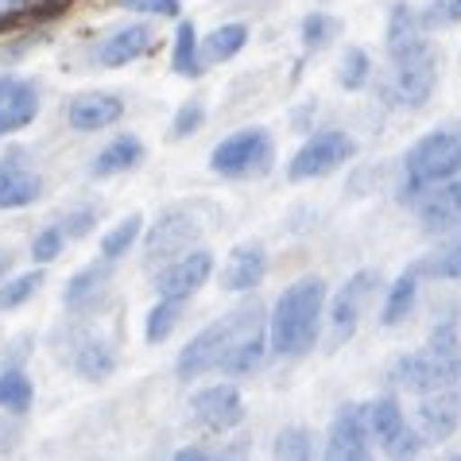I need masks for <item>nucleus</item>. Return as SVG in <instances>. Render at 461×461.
<instances>
[{"label": "nucleus", "instance_id": "6ab92c4d", "mask_svg": "<svg viewBox=\"0 0 461 461\" xmlns=\"http://www.w3.org/2000/svg\"><path fill=\"white\" fill-rule=\"evenodd\" d=\"M124 117V101L117 94H82L70 101L67 121L74 132H101Z\"/></svg>", "mask_w": 461, "mask_h": 461}, {"label": "nucleus", "instance_id": "6e6552de", "mask_svg": "<svg viewBox=\"0 0 461 461\" xmlns=\"http://www.w3.org/2000/svg\"><path fill=\"white\" fill-rule=\"evenodd\" d=\"M376 287H380V272H373V267H361V272H353L345 279V287L334 294V303H330V349H341V345L357 334L361 311L376 294Z\"/></svg>", "mask_w": 461, "mask_h": 461}, {"label": "nucleus", "instance_id": "c03bdc74", "mask_svg": "<svg viewBox=\"0 0 461 461\" xmlns=\"http://www.w3.org/2000/svg\"><path fill=\"white\" fill-rule=\"evenodd\" d=\"M12 264H16L12 249H0V279H8V276H12Z\"/></svg>", "mask_w": 461, "mask_h": 461}, {"label": "nucleus", "instance_id": "393cba45", "mask_svg": "<svg viewBox=\"0 0 461 461\" xmlns=\"http://www.w3.org/2000/svg\"><path fill=\"white\" fill-rule=\"evenodd\" d=\"M419 272H415V264L407 267V272H400V279L388 287V299H384V306H380V326H388V330H395L403 322L407 314L415 311V294H419Z\"/></svg>", "mask_w": 461, "mask_h": 461}, {"label": "nucleus", "instance_id": "c756f323", "mask_svg": "<svg viewBox=\"0 0 461 461\" xmlns=\"http://www.w3.org/2000/svg\"><path fill=\"white\" fill-rule=\"evenodd\" d=\"M264 353H267V330H260V334H252V338L240 341L237 349L225 357L221 373L225 376H249V373H256V368L264 365Z\"/></svg>", "mask_w": 461, "mask_h": 461}, {"label": "nucleus", "instance_id": "cd10ccee", "mask_svg": "<svg viewBox=\"0 0 461 461\" xmlns=\"http://www.w3.org/2000/svg\"><path fill=\"white\" fill-rule=\"evenodd\" d=\"M35 400V388L23 368H0V411L8 415H28Z\"/></svg>", "mask_w": 461, "mask_h": 461}, {"label": "nucleus", "instance_id": "4be33fe9", "mask_svg": "<svg viewBox=\"0 0 461 461\" xmlns=\"http://www.w3.org/2000/svg\"><path fill=\"white\" fill-rule=\"evenodd\" d=\"M70 368L89 384L109 380L113 373H117V349H113L105 338H82L78 349H74V357H70Z\"/></svg>", "mask_w": 461, "mask_h": 461}, {"label": "nucleus", "instance_id": "f3484780", "mask_svg": "<svg viewBox=\"0 0 461 461\" xmlns=\"http://www.w3.org/2000/svg\"><path fill=\"white\" fill-rule=\"evenodd\" d=\"M461 422V395L454 388L427 392L419 403V434L427 442H446Z\"/></svg>", "mask_w": 461, "mask_h": 461}, {"label": "nucleus", "instance_id": "423d86ee", "mask_svg": "<svg viewBox=\"0 0 461 461\" xmlns=\"http://www.w3.org/2000/svg\"><path fill=\"white\" fill-rule=\"evenodd\" d=\"M353 156H357V140L349 132H341V128H326V132H314L291 156L287 178H291V183H311V178L334 175L341 163H349Z\"/></svg>", "mask_w": 461, "mask_h": 461}, {"label": "nucleus", "instance_id": "473e14b6", "mask_svg": "<svg viewBox=\"0 0 461 461\" xmlns=\"http://www.w3.org/2000/svg\"><path fill=\"white\" fill-rule=\"evenodd\" d=\"M368 78H373V59H368V50L361 47H345L341 55V70H338V86L357 94V89H365Z\"/></svg>", "mask_w": 461, "mask_h": 461}, {"label": "nucleus", "instance_id": "a19ab883", "mask_svg": "<svg viewBox=\"0 0 461 461\" xmlns=\"http://www.w3.org/2000/svg\"><path fill=\"white\" fill-rule=\"evenodd\" d=\"M94 225H97V210L94 206H82V210H70L67 217H62V237L67 240H78V237H89L94 233Z\"/></svg>", "mask_w": 461, "mask_h": 461}, {"label": "nucleus", "instance_id": "412c9836", "mask_svg": "<svg viewBox=\"0 0 461 461\" xmlns=\"http://www.w3.org/2000/svg\"><path fill=\"white\" fill-rule=\"evenodd\" d=\"M384 47H388L392 62H403L407 55H415V50L427 47V40H422L419 12L411 5H403V0H395V5L388 8V32H384Z\"/></svg>", "mask_w": 461, "mask_h": 461}, {"label": "nucleus", "instance_id": "dca6fc26", "mask_svg": "<svg viewBox=\"0 0 461 461\" xmlns=\"http://www.w3.org/2000/svg\"><path fill=\"white\" fill-rule=\"evenodd\" d=\"M267 276V252L260 240H240V245L229 252V260L217 276V284L229 294H240V291H256Z\"/></svg>", "mask_w": 461, "mask_h": 461}, {"label": "nucleus", "instance_id": "bb28decb", "mask_svg": "<svg viewBox=\"0 0 461 461\" xmlns=\"http://www.w3.org/2000/svg\"><path fill=\"white\" fill-rule=\"evenodd\" d=\"M171 70L178 78H202V55H198V28L194 20H178L175 28V50H171Z\"/></svg>", "mask_w": 461, "mask_h": 461}, {"label": "nucleus", "instance_id": "7ed1b4c3", "mask_svg": "<svg viewBox=\"0 0 461 461\" xmlns=\"http://www.w3.org/2000/svg\"><path fill=\"white\" fill-rule=\"evenodd\" d=\"M461 175V132L454 128H438L415 140L403 156V202H415L419 190H427L434 183Z\"/></svg>", "mask_w": 461, "mask_h": 461}, {"label": "nucleus", "instance_id": "7c9ffc66", "mask_svg": "<svg viewBox=\"0 0 461 461\" xmlns=\"http://www.w3.org/2000/svg\"><path fill=\"white\" fill-rule=\"evenodd\" d=\"M183 299H159L156 306L148 311V322H144V341L148 345H159L171 338V330L178 326V318H183Z\"/></svg>", "mask_w": 461, "mask_h": 461}, {"label": "nucleus", "instance_id": "4468645a", "mask_svg": "<svg viewBox=\"0 0 461 461\" xmlns=\"http://www.w3.org/2000/svg\"><path fill=\"white\" fill-rule=\"evenodd\" d=\"M411 206L427 233H454V229H461V175L419 190Z\"/></svg>", "mask_w": 461, "mask_h": 461}, {"label": "nucleus", "instance_id": "c9c22d12", "mask_svg": "<svg viewBox=\"0 0 461 461\" xmlns=\"http://www.w3.org/2000/svg\"><path fill=\"white\" fill-rule=\"evenodd\" d=\"M338 32H341V20L326 16V12H311V16L303 20V47L322 50L330 40H338Z\"/></svg>", "mask_w": 461, "mask_h": 461}, {"label": "nucleus", "instance_id": "f03ea898", "mask_svg": "<svg viewBox=\"0 0 461 461\" xmlns=\"http://www.w3.org/2000/svg\"><path fill=\"white\" fill-rule=\"evenodd\" d=\"M260 330H267L264 306L260 303L237 306V311H229L225 318H217V322L198 330V334L186 341V349L178 353V361H175V373L183 380H198L202 373H217V368L225 365V357L245 338L260 334Z\"/></svg>", "mask_w": 461, "mask_h": 461}, {"label": "nucleus", "instance_id": "de8ad7c7", "mask_svg": "<svg viewBox=\"0 0 461 461\" xmlns=\"http://www.w3.org/2000/svg\"><path fill=\"white\" fill-rule=\"evenodd\" d=\"M311 117H314V105H306V109H299V113H294V124H299V128H303V124H306V121H311Z\"/></svg>", "mask_w": 461, "mask_h": 461}, {"label": "nucleus", "instance_id": "ddd939ff", "mask_svg": "<svg viewBox=\"0 0 461 461\" xmlns=\"http://www.w3.org/2000/svg\"><path fill=\"white\" fill-rule=\"evenodd\" d=\"M373 434H368L365 422V403H345L334 415L326 430V457L330 461H368L373 457Z\"/></svg>", "mask_w": 461, "mask_h": 461}, {"label": "nucleus", "instance_id": "ea45409f", "mask_svg": "<svg viewBox=\"0 0 461 461\" xmlns=\"http://www.w3.org/2000/svg\"><path fill=\"white\" fill-rule=\"evenodd\" d=\"M430 349L446 353V357H461V338H457V318H442L438 326L430 330Z\"/></svg>", "mask_w": 461, "mask_h": 461}, {"label": "nucleus", "instance_id": "c85d7f7f", "mask_svg": "<svg viewBox=\"0 0 461 461\" xmlns=\"http://www.w3.org/2000/svg\"><path fill=\"white\" fill-rule=\"evenodd\" d=\"M140 233H144V217H140V213H128L124 221H117L105 237H101V260L117 264L121 256H128V249H132L136 240H140Z\"/></svg>", "mask_w": 461, "mask_h": 461}, {"label": "nucleus", "instance_id": "9d476101", "mask_svg": "<svg viewBox=\"0 0 461 461\" xmlns=\"http://www.w3.org/2000/svg\"><path fill=\"white\" fill-rule=\"evenodd\" d=\"M43 198V178L23 144H8L0 156V210H23Z\"/></svg>", "mask_w": 461, "mask_h": 461}, {"label": "nucleus", "instance_id": "f704fd0d", "mask_svg": "<svg viewBox=\"0 0 461 461\" xmlns=\"http://www.w3.org/2000/svg\"><path fill=\"white\" fill-rule=\"evenodd\" d=\"M272 454L284 457V461H306V457H314V434L306 430V427H287V430H279Z\"/></svg>", "mask_w": 461, "mask_h": 461}, {"label": "nucleus", "instance_id": "f8f14e48", "mask_svg": "<svg viewBox=\"0 0 461 461\" xmlns=\"http://www.w3.org/2000/svg\"><path fill=\"white\" fill-rule=\"evenodd\" d=\"M210 276H213V252L194 245V249L178 252L175 260H167L159 267L156 291H159V299H183V303H190L198 287H206Z\"/></svg>", "mask_w": 461, "mask_h": 461}, {"label": "nucleus", "instance_id": "4c0bfd02", "mask_svg": "<svg viewBox=\"0 0 461 461\" xmlns=\"http://www.w3.org/2000/svg\"><path fill=\"white\" fill-rule=\"evenodd\" d=\"M202 124H206V105H202V101L194 97V101H186V105H178L167 136H171V140H186V136H194Z\"/></svg>", "mask_w": 461, "mask_h": 461}, {"label": "nucleus", "instance_id": "a878e982", "mask_svg": "<svg viewBox=\"0 0 461 461\" xmlns=\"http://www.w3.org/2000/svg\"><path fill=\"white\" fill-rule=\"evenodd\" d=\"M140 159H144V144H140L136 136L124 132V136H117V140H113V144L94 159L89 175H94V178H113V175H121V171H132Z\"/></svg>", "mask_w": 461, "mask_h": 461}, {"label": "nucleus", "instance_id": "2f4dec72", "mask_svg": "<svg viewBox=\"0 0 461 461\" xmlns=\"http://www.w3.org/2000/svg\"><path fill=\"white\" fill-rule=\"evenodd\" d=\"M43 279H47L43 267H32V272H23V276L0 279V311H16V306H23L35 291L43 287Z\"/></svg>", "mask_w": 461, "mask_h": 461}, {"label": "nucleus", "instance_id": "72a5a7b5", "mask_svg": "<svg viewBox=\"0 0 461 461\" xmlns=\"http://www.w3.org/2000/svg\"><path fill=\"white\" fill-rule=\"evenodd\" d=\"M415 272L430 279H461V237L454 245H446L442 252L427 256V260H415Z\"/></svg>", "mask_w": 461, "mask_h": 461}, {"label": "nucleus", "instance_id": "9b49d317", "mask_svg": "<svg viewBox=\"0 0 461 461\" xmlns=\"http://www.w3.org/2000/svg\"><path fill=\"white\" fill-rule=\"evenodd\" d=\"M249 407H245V395H240L233 384H210L190 395V419L198 422L202 430L210 434H229L245 422Z\"/></svg>", "mask_w": 461, "mask_h": 461}, {"label": "nucleus", "instance_id": "79ce46f5", "mask_svg": "<svg viewBox=\"0 0 461 461\" xmlns=\"http://www.w3.org/2000/svg\"><path fill=\"white\" fill-rule=\"evenodd\" d=\"M117 8L144 12V16H163V20H178V12H183L178 0H117Z\"/></svg>", "mask_w": 461, "mask_h": 461}, {"label": "nucleus", "instance_id": "e433bc0d", "mask_svg": "<svg viewBox=\"0 0 461 461\" xmlns=\"http://www.w3.org/2000/svg\"><path fill=\"white\" fill-rule=\"evenodd\" d=\"M419 23H422V32L454 28V23H461V0H434V5L419 12Z\"/></svg>", "mask_w": 461, "mask_h": 461}, {"label": "nucleus", "instance_id": "09e8293b", "mask_svg": "<svg viewBox=\"0 0 461 461\" xmlns=\"http://www.w3.org/2000/svg\"><path fill=\"white\" fill-rule=\"evenodd\" d=\"M450 388L461 395V357H457V368H454V384H450Z\"/></svg>", "mask_w": 461, "mask_h": 461}, {"label": "nucleus", "instance_id": "aec40b11", "mask_svg": "<svg viewBox=\"0 0 461 461\" xmlns=\"http://www.w3.org/2000/svg\"><path fill=\"white\" fill-rule=\"evenodd\" d=\"M151 47H156V32L148 23H128L97 47V62L101 67H128V62L151 55Z\"/></svg>", "mask_w": 461, "mask_h": 461}, {"label": "nucleus", "instance_id": "58836bf2", "mask_svg": "<svg viewBox=\"0 0 461 461\" xmlns=\"http://www.w3.org/2000/svg\"><path fill=\"white\" fill-rule=\"evenodd\" d=\"M62 245H67V237H62V229H59V225H47L43 233H35V240H32V260L40 264V267H47L50 260H59Z\"/></svg>", "mask_w": 461, "mask_h": 461}, {"label": "nucleus", "instance_id": "b1692460", "mask_svg": "<svg viewBox=\"0 0 461 461\" xmlns=\"http://www.w3.org/2000/svg\"><path fill=\"white\" fill-rule=\"evenodd\" d=\"M249 43V23H221L213 28L206 40H198V55H202V67H213V62H229L237 59Z\"/></svg>", "mask_w": 461, "mask_h": 461}, {"label": "nucleus", "instance_id": "37998d69", "mask_svg": "<svg viewBox=\"0 0 461 461\" xmlns=\"http://www.w3.org/2000/svg\"><path fill=\"white\" fill-rule=\"evenodd\" d=\"M217 454L206 450V446H183V450H175V461H213Z\"/></svg>", "mask_w": 461, "mask_h": 461}, {"label": "nucleus", "instance_id": "1a4fd4ad", "mask_svg": "<svg viewBox=\"0 0 461 461\" xmlns=\"http://www.w3.org/2000/svg\"><path fill=\"white\" fill-rule=\"evenodd\" d=\"M454 368H457V357L434 353L430 345H422V349L403 353L400 361L392 365V384H400V388L415 392V395H427V392L450 388V384H454Z\"/></svg>", "mask_w": 461, "mask_h": 461}, {"label": "nucleus", "instance_id": "39448f33", "mask_svg": "<svg viewBox=\"0 0 461 461\" xmlns=\"http://www.w3.org/2000/svg\"><path fill=\"white\" fill-rule=\"evenodd\" d=\"M198 210L202 206H167L156 217V225L144 233V267L148 272H156V267L175 260L178 252L198 245V237L206 233V221L198 217Z\"/></svg>", "mask_w": 461, "mask_h": 461}, {"label": "nucleus", "instance_id": "a211bd4d", "mask_svg": "<svg viewBox=\"0 0 461 461\" xmlns=\"http://www.w3.org/2000/svg\"><path fill=\"white\" fill-rule=\"evenodd\" d=\"M109 279H113V264L101 260V264H89L82 272H74L67 279V291H62V306L70 314H89L105 303L109 294Z\"/></svg>", "mask_w": 461, "mask_h": 461}, {"label": "nucleus", "instance_id": "5701e85b", "mask_svg": "<svg viewBox=\"0 0 461 461\" xmlns=\"http://www.w3.org/2000/svg\"><path fill=\"white\" fill-rule=\"evenodd\" d=\"M35 117H40V89L20 78L16 89L0 101V140L20 132V128H28Z\"/></svg>", "mask_w": 461, "mask_h": 461}, {"label": "nucleus", "instance_id": "2eb2a0df", "mask_svg": "<svg viewBox=\"0 0 461 461\" xmlns=\"http://www.w3.org/2000/svg\"><path fill=\"white\" fill-rule=\"evenodd\" d=\"M395 97L403 101L407 109H422L434 94V82H438V55L430 47L407 55L403 62H395Z\"/></svg>", "mask_w": 461, "mask_h": 461}, {"label": "nucleus", "instance_id": "a18cd8bd", "mask_svg": "<svg viewBox=\"0 0 461 461\" xmlns=\"http://www.w3.org/2000/svg\"><path fill=\"white\" fill-rule=\"evenodd\" d=\"M16 82H20L16 74H0V101H5V97L12 94V89H16Z\"/></svg>", "mask_w": 461, "mask_h": 461}, {"label": "nucleus", "instance_id": "49530a36", "mask_svg": "<svg viewBox=\"0 0 461 461\" xmlns=\"http://www.w3.org/2000/svg\"><path fill=\"white\" fill-rule=\"evenodd\" d=\"M12 23H16V12H5V8H0V32H8Z\"/></svg>", "mask_w": 461, "mask_h": 461}, {"label": "nucleus", "instance_id": "8fccbe9b", "mask_svg": "<svg viewBox=\"0 0 461 461\" xmlns=\"http://www.w3.org/2000/svg\"><path fill=\"white\" fill-rule=\"evenodd\" d=\"M12 5H20V0H0V8H12Z\"/></svg>", "mask_w": 461, "mask_h": 461}, {"label": "nucleus", "instance_id": "0eeeda50", "mask_svg": "<svg viewBox=\"0 0 461 461\" xmlns=\"http://www.w3.org/2000/svg\"><path fill=\"white\" fill-rule=\"evenodd\" d=\"M365 422H368V434L380 442V450L388 457H415L422 450V434L407 427V415L395 395H380V400L365 403Z\"/></svg>", "mask_w": 461, "mask_h": 461}, {"label": "nucleus", "instance_id": "20e7f679", "mask_svg": "<svg viewBox=\"0 0 461 461\" xmlns=\"http://www.w3.org/2000/svg\"><path fill=\"white\" fill-rule=\"evenodd\" d=\"M276 163V144L264 128H240L210 151V171L221 178H264Z\"/></svg>", "mask_w": 461, "mask_h": 461}, {"label": "nucleus", "instance_id": "f257e3e1", "mask_svg": "<svg viewBox=\"0 0 461 461\" xmlns=\"http://www.w3.org/2000/svg\"><path fill=\"white\" fill-rule=\"evenodd\" d=\"M326 306V284L318 276H303L272 306L267 318V345L279 357H299L318 341V318Z\"/></svg>", "mask_w": 461, "mask_h": 461}]
</instances>
